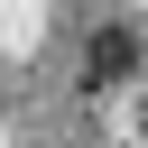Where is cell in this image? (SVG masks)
I'll return each mask as SVG.
<instances>
[{
  "label": "cell",
  "mask_w": 148,
  "mask_h": 148,
  "mask_svg": "<svg viewBox=\"0 0 148 148\" xmlns=\"http://www.w3.org/2000/svg\"><path fill=\"white\" fill-rule=\"evenodd\" d=\"M130 56H139V46H130V28H102V37H92V83H120V74H130Z\"/></svg>",
  "instance_id": "6da1fadb"
}]
</instances>
